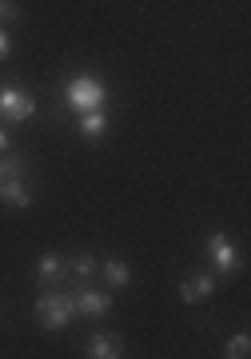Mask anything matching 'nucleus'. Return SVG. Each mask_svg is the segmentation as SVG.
<instances>
[{
    "mask_svg": "<svg viewBox=\"0 0 251 359\" xmlns=\"http://www.w3.org/2000/svg\"><path fill=\"white\" fill-rule=\"evenodd\" d=\"M64 100H68V108L72 112H96V108H104L108 104V88H104L100 76H72L68 80V88H64Z\"/></svg>",
    "mask_w": 251,
    "mask_h": 359,
    "instance_id": "1",
    "label": "nucleus"
},
{
    "mask_svg": "<svg viewBox=\"0 0 251 359\" xmlns=\"http://www.w3.org/2000/svg\"><path fill=\"white\" fill-rule=\"evenodd\" d=\"M76 316L72 308V295L68 292H44L36 295V320L44 332H60V327H68V320Z\"/></svg>",
    "mask_w": 251,
    "mask_h": 359,
    "instance_id": "2",
    "label": "nucleus"
},
{
    "mask_svg": "<svg viewBox=\"0 0 251 359\" xmlns=\"http://www.w3.org/2000/svg\"><path fill=\"white\" fill-rule=\"evenodd\" d=\"M68 295H72L76 316H84V320H100V316H108V311H112V295L96 292L88 280H76L72 287H68Z\"/></svg>",
    "mask_w": 251,
    "mask_h": 359,
    "instance_id": "3",
    "label": "nucleus"
},
{
    "mask_svg": "<svg viewBox=\"0 0 251 359\" xmlns=\"http://www.w3.org/2000/svg\"><path fill=\"white\" fill-rule=\"evenodd\" d=\"M0 116L8 120V124H25L36 116V96H28L25 88H16V84H0Z\"/></svg>",
    "mask_w": 251,
    "mask_h": 359,
    "instance_id": "4",
    "label": "nucleus"
},
{
    "mask_svg": "<svg viewBox=\"0 0 251 359\" xmlns=\"http://www.w3.org/2000/svg\"><path fill=\"white\" fill-rule=\"evenodd\" d=\"M208 252H212V264H215V271H219V276H236L239 264H243V259H239V252H236V244L227 240L224 231H212V236H208Z\"/></svg>",
    "mask_w": 251,
    "mask_h": 359,
    "instance_id": "5",
    "label": "nucleus"
},
{
    "mask_svg": "<svg viewBox=\"0 0 251 359\" xmlns=\"http://www.w3.org/2000/svg\"><path fill=\"white\" fill-rule=\"evenodd\" d=\"M212 292H215V276H208V271H191V276L179 280V299H184L188 308H196V304H203V299H212Z\"/></svg>",
    "mask_w": 251,
    "mask_h": 359,
    "instance_id": "6",
    "label": "nucleus"
},
{
    "mask_svg": "<svg viewBox=\"0 0 251 359\" xmlns=\"http://www.w3.org/2000/svg\"><path fill=\"white\" fill-rule=\"evenodd\" d=\"M64 276H68V264H64L60 252H44L36 264V283L40 287H60Z\"/></svg>",
    "mask_w": 251,
    "mask_h": 359,
    "instance_id": "7",
    "label": "nucleus"
},
{
    "mask_svg": "<svg viewBox=\"0 0 251 359\" xmlns=\"http://www.w3.org/2000/svg\"><path fill=\"white\" fill-rule=\"evenodd\" d=\"M84 355L88 359H120L124 355V344H120V335H112V332H96L84 344Z\"/></svg>",
    "mask_w": 251,
    "mask_h": 359,
    "instance_id": "8",
    "label": "nucleus"
},
{
    "mask_svg": "<svg viewBox=\"0 0 251 359\" xmlns=\"http://www.w3.org/2000/svg\"><path fill=\"white\" fill-rule=\"evenodd\" d=\"M0 200H4L8 208H16V212L32 208V192H28L25 176H8V180H0Z\"/></svg>",
    "mask_w": 251,
    "mask_h": 359,
    "instance_id": "9",
    "label": "nucleus"
},
{
    "mask_svg": "<svg viewBox=\"0 0 251 359\" xmlns=\"http://www.w3.org/2000/svg\"><path fill=\"white\" fill-rule=\"evenodd\" d=\"M80 136H84V140H104V136H108V112H104V108L80 112Z\"/></svg>",
    "mask_w": 251,
    "mask_h": 359,
    "instance_id": "10",
    "label": "nucleus"
},
{
    "mask_svg": "<svg viewBox=\"0 0 251 359\" xmlns=\"http://www.w3.org/2000/svg\"><path fill=\"white\" fill-rule=\"evenodd\" d=\"M100 271H104V280H108V287H128V283H132V268L116 256L100 259Z\"/></svg>",
    "mask_w": 251,
    "mask_h": 359,
    "instance_id": "11",
    "label": "nucleus"
},
{
    "mask_svg": "<svg viewBox=\"0 0 251 359\" xmlns=\"http://www.w3.org/2000/svg\"><path fill=\"white\" fill-rule=\"evenodd\" d=\"M64 264H68V271H72L76 280H92V276L100 271V259L92 256V252H72Z\"/></svg>",
    "mask_w": 251,
    "mask_h": 359,
    "instance_id": "12",
    "label": "nucleus"
},
{
    "mask_svg": "<svg viewBox=\"0 0 251 359\" xmlns=\"http://www.w3.org/2000/svg\"><path fill=\"white\" fill-rule=\"evenodd\" d=\"M8 176H25V156L0 152V180H8Z\"/></svg>",
    "mask_w": 251,
    "mask_h": 359,
    "instance_id": "13",
    "label": "nucleus"
},
{
    "mask_svg": "<svg viewBox=\"0 0 251 359\" xmlns=\"http://www.w3.org/2000/svg\"><path fill=\"white\" fill-rule=\"evenodd\" d=\"M247 347H251V335L239 332V335H231V344L224 347V355L227 359H243V355H247Z\"/></svg>",
    "mask_w": 251,
    "mask_h": 359,
    "instance_id": "14",
    "label": "nucleus"
},
{
    "mask_svg": "<svg viewBox=\"0 0 251 359\" xmlns=\"http://www.w3.org/2000/svg\"><path fill=\"white\" fill-rule=\"evenodd\" d=\"M0 20H4V25H16V20H20V8H16L13 0H0Z\"/></svg>",
    "mask_w": 251,
    "mask_h": 359,
    "instance_id": "15",
    "label": "nucleus"
},
{
    "mask_svg": "<svg viewBox=\"0 0 251 359\" xmlns=\"http://www.w3.org/2000/svg\"><path fill=\"white\" fill-rule=\"evenodd\" d=\"M13 56V36H8V28L0 25V60H8Z\"/></svg>",
    "mask_w": 251,
    "mask_h": 359,
    "instance_id": "16",
    "label": "nucleus"
},
{
    "mask_svg": "<svg viewBox=\"0 0 251 359\" xmlns=\"http://www.w3.org/2000/svg\"><path fill=\"white\" fill-rule=\"evenodd\" d=\"M8 148H13V140H8V132L0 128V152H8Z\"/></svg>",
    "mask_w": 251,
    "mask_h": 359,
    "instance_id": "17",
    "label": "nucleus"
}]
</instances>
